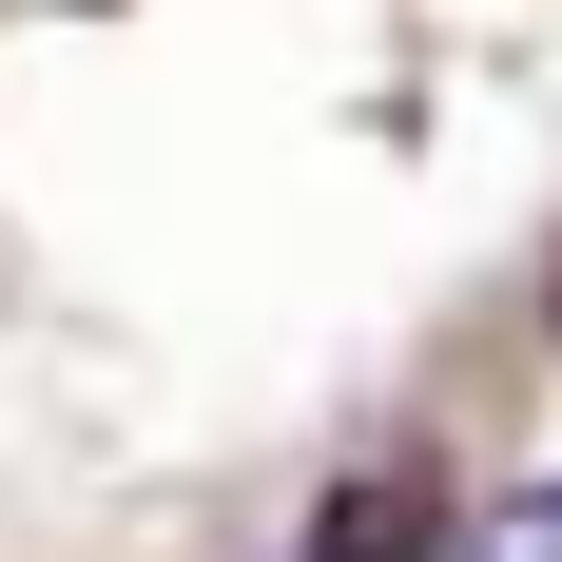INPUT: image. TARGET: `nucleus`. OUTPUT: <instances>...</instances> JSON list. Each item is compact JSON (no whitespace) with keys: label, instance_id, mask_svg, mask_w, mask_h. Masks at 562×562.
I'll list each match as a JSON object with an SVG mask.
<instances>
[{"label":"nucleus","instance_id":"f03ea898","mask_svg":"<svg viewBox=\"0 0 562 562\" xmlns=\"http://www.w3.org/2000/svg\"><path fill=\"white\" fill-rule=\"evenodd\" d=\"M465 562H562V485H524V505H485V543Z\"/></svg>","mask_w":562,"mask_h":562},{"label":"nucleus","instance_id":"f257e3e1","mask_svg":"<svg viewBox=\"0 0 562 562\" xmlns=\"http://www.w3.org/2000/svg\"><path fill=\"white\" fill-rule=\"evenodd\" d=\"M291 562H447V465H427V447L349 465L330 505H311V543H291Z\"/></svg>","mask_w":562,"mask_h":562}]
</instances>
